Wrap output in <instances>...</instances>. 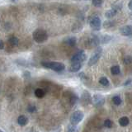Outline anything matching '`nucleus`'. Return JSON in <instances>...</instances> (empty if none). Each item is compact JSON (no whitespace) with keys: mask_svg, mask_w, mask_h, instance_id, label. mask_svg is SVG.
<instances>
[{"mask_svg":"<svg viewBox=\"0 0 132 132\" xmlns=\"http://www.w3.org/2000/svg\"><path fill=\"white\" fill-rule=\"evenodd\" d=\"M32 37L36 42L37 43H44L47 41L48 39V34L47 32L41 28L35 30L32 33Z\"/></svg>","mask_w":132,"mask_h":132,"instance_id":"obj_1","label":"nucleus"},{"mask_svg":"<svg viewBox=\"0 0 132 132\" xmlns=\"http://www.w3.org/2000/svg\"><path fill=\"white\" fill-rule=\"evenodd\" d=\"M41 65L43 67H45L46 69H52L54 71L56 72H61L63 71L65 66L63 63L60 62H41Z\"/></svg>","mask_w":132,"mask_h":132,"instance_id":"obj_2","label":"nucleus"},{"mask_svg":"<svg viewBox=\"0 0 132 132\" xmlns=\"http://www.w3.org/2000/svg\"><path fill=\"white\" fill-rule=\"evenodd\" d=\"M88 23L89 26L93 31L98 32L101 29V26H102V22H101L100 17L97 15H92L88 17Z\"/></svg>","mask_w":132,"mask_h":132,"instance_id":"obj_3","label":"nucleus"},{"mask_svg":"<svg viewBox=\"0 0 132 132\" xmlns=\"http://www.w3.org/2000/svg\"><path fill=\"white\" fill-rule=\"evenodd\" d=\"M123 5L121 2H117V3L114 4L112 7V8L107 10V12H105V17L107 18H112L113 17H115L116 14H117L118 12H120L121 8H122Z\"/></svg>","mask_w":132,"mask_h":132,"instance_id":"obj_4","label":"nucleus"},{"mask_svg":"<svg viewBox=\"0 0 132 132\" xmlns=\"http://www.w3.org/2000/svg\"><path fill=\"white\" fill-rule=\"evenodd\" d=\"M84 112H81V111H76L74 112L70 116V119H69V121H70L71 126H76L78 125L80 121H81L83 119H84Z\"/></svg>","mask_w":132,"mask_h":132,"instance_id":"obj_5","label":"nucleus"},{"mask_svg":"<svg viewBox=\"0 0 132 132\" xmlns=\"http://www.w3.org/2000/svg\"><path fill=\"white\" fill-rule=\"evenodd\" d=\"M102 54V49L101 47H98L97 50H95L94 54L91 56V58L88 60V66H92L94 65L95 64L97 63V61L99 60V59L101 58Z\"/></svg>","mask_w":132,"mask_h":132,"instance_id":"obj_6","label":"nucleus"},{"mask_svg":"<svg viewBox=\"0 0 132 132\" xmlns=\"http://www.w3.org/2000/svg\"><path fill=\"white\" fill-rule=\"evenodd\" d=\"M86 59H87V55L84 54V50H80L79 52H77L74 55L72 56L71 62H72V64H74V63L82 64L83 62L85 61Z\"/></svg>","mask_w":132,"mask_h":132,"instance_id":"obj_7","label":"nucleus"},{"mask_svg":"<svg viewBox=\"0 0 132 132\" xmlns=\"http://www.w3.org/2000/svg\"><path fill=\"white\" fill-rule=\"evenodd\" d=\"M92 103L96 107H101L105 104V97L101 94H95L92 97Z\"/></svg>","mask_w":132,"mask_h":132,"instance_id":"obj_8","label":"nucleus"},{"mask_svg":"<svg viewBox=\"0 0 132 132\" xmlns=\"http://www.w3.org/2000/svg\"><path fill=\"white\" fill-rule=\"evenodd\" d=\"M80 103L84 107L92 103V96L90 95L88 92L84 91L83 92L81 97H80Z\"/></svg>","mask_w":132,"mask_h":132,"instance_id":"obj_9","label":"nucleus"},{"mask_svg":"<svg viewBox=\"0 0 132 132\" xmlns=\"http://www.w3.org/2000/svg\"><path fill=\"white\" fill-rule=\"evenodd\" d=\"M120 32H121V34L122 36H125V37H129V36H131V33H132L131 26V25L124 26V27H122L121 28Z\"/></svg>","mask_w":132,"mask_h":132,"instance_id":"obj_10","label":"nucleus"},{"mask_svg":"<svg viewBox=\"0 0 132 132\" xmlns=\"http://www.w3.org/2000/svg\"><path fill=\"white\" fill-rule=\"evenodd\" d=\"M64 41L66 45H68L69 46H74L75 45V44L77 42V38L75 37H68L64 39Z\"/></svg>","mask_w":132,"mask_h":132,"instance_id":"obj_11","label":"nucleus"},{"mask_svg":"<svg viewBox=\"0 0 132 132\" xmlns=\"http://www.w3.org/2000/svg\"><path fill=\"white\" fill-rule=\"evenodd\" d=\"M82 68V64L79 63H74L72 64L70 67H69V71L72 73H75V72L79 71V69Z\"/></svg>","mask_w":132,"mask_h":132,"instance_id":"obj_12","label":"nucleus"},{"mask_svg":"<svg viewBox=\"0 0 132 132\" xmlns=\"http://www.w3.org/2000/svg\"><path fill=\"white\" fill-rule=\"evenodd\" d=\"M17 123H18L20 126H24L25 125H27L28 123V119L27 116L22 115V116H18V118H17Z\"/></svg>","mask_w":132,"mask_h":132,"instance_id":"obj_13","label":"nucleus"},{"mask_svg":"<svg viewBox=\"0 0 132 132\" xmlns=\"http://www.w3.org/2000/svg\"><path fill=\"white\" fill-rule=\"evenodd\" d=\"M129 123H130V121H129V118L126 117V116H122V117L119 119V124L122 127H125V126H128Z\"/></svg>","mask_w":132,"mask_h":132,"instance_id":"obj_14","label":"nucleus"},{"mask_svg":"<svg viewBox=\"0 0 132 132\" xmlns=\"http://www.w3.org/2000/svg\"><path fill=\"white\" fill-rule=\"evenodd\" d=\"M111 40H112V37L108 35H103L99 37V41H100V44H107L108 42H110Z\"/></svg>","mask_w":132,"mask_h":132,"instance_id":"obj_15","label":"nucleus"},{"mask_svg":"<svg viewBox=\"0 0 132 132\" xmlns=\"http://www.w3.org/2000/svg\"><path fill=\"white\" fill-rule=\"evenodd\" d=\"M8 41L12 45H17L19 43V39L16 37H14V36H12V37H9Z\"/></svg>","mask_w":132,"mask_h":132,"instance_id":"obj_16","label":"nucleus"},{"mask_svg":"<svg viewBox=\"0 0 132 132\" xmlns=\"http://www.w3.org/2000/svg\"><path fill=\"white\" fill-rule=\"evenodd\" d=\"M121 72V69L119 65H114L111 68V73H112L113 75H117V74H120Z\"/></svg>","mask_w":132,"mask_h":132,"instance_id":"obj_17","label":"nucleus"},{"mask_svg":"<svg viewBox=\"0 0 132 132\" xmlns=\"http://www.w3.org/2000/svg\"><path fill=\"white\" fill-rule=\"evenodd\" d=\"M35 95H36V97H37L41 98V97H43L45 95V92L42 89L37 88V89H36V91H35Z\"/></svg>","mask_w":132,"mask_h":132,"instance_id":"obj_18","label":"nucleus"},{"mask_svg":"<svg viewBox=\"0 0 132 132\" xmlns=\"http://www.w3.org/2000/svg\"><path fill=\"white\" fill-rule=\"evenodd\" d=\"M112 102L116 106H119L121 104V102H122V100H121V98L120 96H115V97H112Z\"/></svg>","mask_w":132,"mask_h":132,"instance_id":"obj_19","label":"nucleus"},{"mask_svg":"<svg viewBox=\"0 0 132 132\" xmlns=\"http://www.w3.org/2000/svg\"><path fill=\"white\" fill-rule=\"evenodd\" d=\"M99 83L102 85H103V86H108V85L110 84V83H109V80L107 79V78H106V77H102V78H100V79H99Z\"/></svg>","mask_w":132,"mask_h":132,"instance_id":"obj_20","label":"nucleus"},{"mask_svg":"<svg viewBox=\"0 0 132 132\" xmlns=\"http://www.w3.org/2000/svg\"><path fill=\"white\" fill-rule=\"evenodd\" d=\"M131 61H132V59H131V55H126V56L124 57L123 62H124V64H131Z\"/></svg>","mask_w":132,"mask_h":132,"instance_id":"obj_21","label":"nucleus"},{"mask_svg":"<svg viewBox=\"0 0 132 132\" xmlns=\"http://www.w3.org/2000/svg\"><path fill=\"white\" fill-rule=\"evenodd\" d=\"M104 126L107 128H111V127H112L113 122L110 120V119H107V120L104 121Z\"/></svg>","mask_w":132,"mask_h":132,"instance_id":"obj_22","label":"nucleus"},{"mask_svg":"<svg viewBox=\"0 0 132 132\" xmlns=\"http://www.w3.org/2000/svg\"><path fill=\"white\" fill-rule=\"evenodd\" d=\"M78 100H79V98H78L77 96L75 95H73L72 97H70V104L72 106H74V105H75L77 102H78Z\"/></svg>","mask_w":132,"mask_h":132,"instance_id":"obj_23","label":"nucleus"},{"mask_svg":"<svg viewBox=\"0 0 132 132\" xmlns=\"http://www.w3.org/2000/svg\"><path fill=\"white\" fill-rule=\"evenodd\" d=\"M92 3L93 6L97 7H99L103 4V1H101V0H95V1L92 2Z\"/></svg>","mask_w":132,"mask_h":132,"instance_id":"obj_24","label":"nucleus"},{"mask_svg":"<svg viewBox=\"0 0 132 132\" xmlns=\"http://www.w3.org/2000/svg\"><path fill=\"white\" fill-rule=\"evenodd\" d=\"M27 111H28V112H30V113H34L37 112V107H36V106L34 105H30V106H28Z\"/></svg>","mask_w":132,"mask_h":132,"instance_id":"obj_25","label":"nucleus"},{"mask_svg":"<svg viewBox=\"0 0 132 132\" xmlns=\"http://www.w3.org/2000/svg\"><path fill=\"white\" fill-rule=\"evenodd\" d=\"M67 132H78V128L76 127V126H71L69 127Z\"/></svg>","mask_w":132,"mask_h":132,"instance_id":"obj_26","label":"nucleus"},{"mask_svg":"<svg viewBox=\"0 0 132 132\" xmlns=\"http://www.w3.org/2000/svg\"><path fill=\"white\" fill-rule=\"evenodd\" d=\"M4 48V42L2 41V40L0 39V50H2Z\"/></svg>","mask_w":132,"mask_h":132,"instance_id":"obj_27","label":"nucleus"},{"mask_svg":"<svg viewBox=\"0 0 132 132\" xmlns=\"http://www.w3.org/2000/svg\"><path fill=\"white\" fill-rule=\"evenodd\" d=\"M131 79H128L127 81L124 83V84H123V85H124V86H128L129 84H131Z\"/></svg>","mask_w":132,"mask_h":132,"instance_id":"obj_28","label":"nucleus"},{"mask_svg":"<svg viewBox=\"0 0 132 132\" xmlns=\"http://www.w3.org/2000/svg\"><path fill=\"white\" fill-rule=\"evenodd\" d=\"M128 7H129V9L131 10L132 9V1H130L128 3Z\"/></svg>","mask_w":132,"mask_h":132,"instance_id":"obj_29","label":"nucleus"},{"mask_svg":"<svg viewBox=\"0 0 132 132\" xmlns=\"http://www.w3.org/2000/svg\"><path fill=\"white\" fill-rule=\"evenodd\" d=\"M0 132H4L3 131H2V130H0Z\"/></svg>","mask_w":132,"mask_h":132,"instance_id":"obj_30","label":"nucleus"}]
</instances>
